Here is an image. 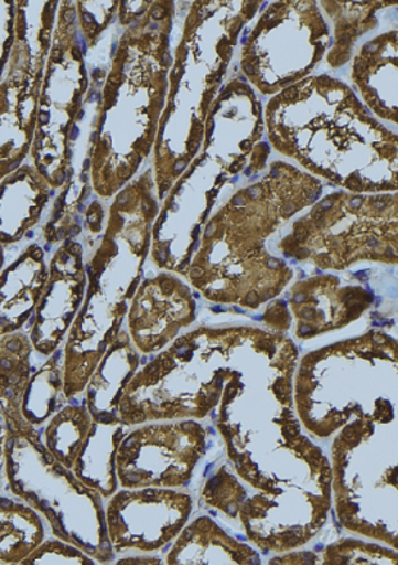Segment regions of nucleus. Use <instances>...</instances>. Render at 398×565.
I'll use <instances>...</instances> for the list:
<instances>
[{"mask_svg":"<svg viewBox=\"0 0 398 565\" xmlns=\"http://www.w3.org/2000/svg\"><path fill=\"white\" fill-rule=\"evenodd\" d=\"M50 186L33 161L0 180V246H13L42 223Z\"/></svg>","mask_w":398,"mask_h":565,"instance_id":"nucleus-14","label":"nucleus"},{"mask_svg":"<svg viewBox=\"0 0 398 565\" xmlns=\"http://www.w3.org/2000/svg\"><path fill=\"white\" fill-rule=\"evenodd\" d=\"M34 348L30 334L0 337V415L8 428L30 427L21 414L22 397L33 373Z\"/></svg>","mask_w":398,"mask_h":565,"instance_id":"nucleus-18","label":"nucleus"},{"mask_svg":"<svg viewBox=\"0 0 398 565\" xmlns=\"http://www.w3.org/2000/svg\"><path fill=\"white\" fill-rule=\"evenodd\" d=\"M206 436L203 425L189 418L130 427L116 455L119 487H187L206 454Z\"/></svg>","mask_w":398,"mask_h":565,"instance_id":"nucleus-9","label":"nucleus"},{"mask_svg":"<svg viewBox=\"0 0 398 565\" xmlns=\"http://www.w3.org/2000/svg\"><path fill=\"white\" fill-rule=\"evenodd\" d=\"M17 0H0V83L15 43Z\"/></svg>","mask_w":398,"mask_h":565,"instance_id":"nucleus-25","label":"nucleus"},{"mask_svg":"<svg viewBox=\"0 0 398 565\" xmlns=\"http://www.w3.org/2000/svg\"><path fill=\"white\" fill-rule=\"evenodd\" d=\"M166 564H260L259 553L229 536L209 516L185 524L166 554Z\"/></svg>","mask_w":398,"mask_h":565,"instance_id":"nucleus-16","label":"nucleus"},{"mask_svg":"<svg viewBox=\"0 0 398 565\" xmlns=\"http://www.w3.org/2000/svg\"><path fill=\"white\" fill-rule=\"evenodd\" d=\"M49 279V262L39 243L26 247L0 273V337L21 332L33 320Z\"/></svg>","mask_w":398,"mask_h":565,"instance_id":"nucleus-13","label":"nucleus"},{"mask_svg":"<svg viewBox=\"0 0 398 565\" xmlns=\"http://www.w3.org/2000/svg\"><path fill=\"white\" fill-rule=\"evenodd\" d=\"M4 268V247L0 246V273Z\"/></svg>","mask_w":398,"mask_h":565,"instance_id":"nucleus-29","label":"nucleus"},{"mask_svg":"<svg viewBox=\"0 0 398 565\" xmlns=\"http://www.w3.org/2000/svg\"><path fill=\"white\" fill-rule=\"evenodd\" d=\"M93 415L85 401L65 404L44 425L42 441L49 454L71 469L87 440Z\"/></svg>","mask_w":398,"mask_h":565,"instance_id":"nucleus-21","label":"nucleus"},{"mask_svg":"<svg viewBox=\"0 0 398 565\" xmlns=\"http://www.w3.org/2000/svg\"><path fill=\"white\" fill-rule=\"evenodd\" d=\"M193 497L174 488H119L108 499V540L117 555L155 554L189 523Z\"/></svg>","mask_w":398,"mask_h":565,"instance_id":"nucleus-10","label":"nucleus"},{"mask_svg":"<svg viewBox=\"0 0 398 565\" xmlns=\"http://www.w3.org/2000/svg\"><path fill=\"white\" fill-rule=\"evenodd\" d=\"M76 17L75 3L58 2L30 156L52 190L61 189L69 175L72 134L88 87Z\"/></svg>","mask_w":398,"mask_h":565,"instance_id":"nucleus-7","label":"nucleus"},{"mask_svg":"<svg viewBox=\"0 0 398 565\" xmlns=\"http://www.w3.org/2000/svg\"><path fill=\"white\" fill-rule=\"evenodd\" d=\"M332 488L342 526L397 550V427L356 419L332 447Z\"/></svg>","mask_w":398,"mask_h":565,"instance_id":"nucleus-6","label":"nucleus"},{"mask_svg":"<svg viewBox=\"0 0 398 565\" xmlns=\"http://www.w3.org/2000/svg\"><path fill=\"white\" fill-rule=\"evenodd\" d=\"M66 402L65 354L61 348L31 373L22 397V418L30 427L40 431Z\"/></svg>","mask_w":398,"mask_h":565,"instance_id":"nucleus-19","label":"nucleus"},{"mask_svg":"<svg viewBox=\"0 0 398 565\" xmlns=\"http://www.w3.org/2000/svg\"><path fill=\"white\" fill-rule=\"evenodd\" d=\"M117 564H162L161 558L155 557L153 554H135L125 555L123 558L117 559Z\"/></svg>","mask_w":398,"mask_h":565,"instance_id":"nucleus-27","label":"nucleus"},{"mask_svg":"<svg viewBox=\"0 0 398 565\" xmlns=\"http://www.w3.org/2000/svg\"><path fill=\"white\" fill-rule=\"evenodd\" d=\"M251 329H197L136 372L119 406L128 427L206 418L241 364Z\"/></svg>","mask_w":398,"mask_h":565,"instance_id":"nucleus-3","label":"nucleus"},{"mask_svg":"<svg viewBox=\"0 0 398 565\" xmlns=\"http://www.w3.org/2000/svg\"><path fill=\"white\" fill-rule=\"evenodd\" d=\"M201 494L209 508L219 510L228 519L239 520V509L246 503L250 492L228 468L220 467L207 479Z\"/></svg>","mask_w":398,"mask_h":565,"instance_id":"nucleus-22","label":"nucleus"},{"mask_svg":"<svg viewBox=\"0 0 398 565\" xmlns=\"http://www.w3.org/2000/svg\"><path fill=\"white\" fill-rule=\"evenodd\" d=\"M7 424H4L2 415H0V487L4 478V446H7Z\"/></svg>","mask_w":398,"mask_h":565,"instance_id":"nucleus-28","label":"nucleus"},{"mask_svg":"<svg viewBox=\"0 0 398 565\" xmlns=\"http://www.w3.org/2000/svg\"><path fill=\"white\" fill-rule=\"evenodd\" d=\"M78 546L58 537H44L22 564H95Z\"/></svg>","mask_w":398,"mask_h":565,"instance_id":"nucleus-24","label":"nucleus"},{"mask_svg":"<svg viewBox=\"0 0 398 565\" xmlns=\"http://www.w3.org/2000/svg\"><path fill=\"white\" fill-rule=\"evenodd\" d=\"M193 320L189 288L171 275L161 274L136 289L128 313V333L136 350L148 356L169 347Z\"/></svg>","mask_w":398,"mask_h":565,"instance_id":"nucleus-12","label":"nucleus"},{"mask_svg":"<svg viewBox=\"0 0 398 565\" xmlns=\"http://www.w3.org/2000/svg\"><path fill=\"white\" fill-rule=\"evenodd\" d=\"M397 343L378 332L311 352L295 380L298 415L310 433L332 437L356 419H396Z\"/></svg>","mask_w":398,"mask_h":565,"instance_id":"nucleus-2","label":"nucleus"},{"mask_svg":"<svg viewBox=\"0 0 398 565\" xmlns=\"http://www.w3.org/2000/svg\"><path fill=\"white\" fill-rule=\"evenodd\" d=\"M149 190L147 174L117 196L106 236L90 259L84 305L63 345L67 401L84 393L99 359L119 337L129 301L139 287L155 211Z\"/></svg>","mask_w":398,"mask_h":565,"instance_id":"nucleus-1","label":"nucleus"},{"mask_svg":"<svg viewBox=\"0 0 398 565\" xmlns=\"http://www.w3.org/2000/svg\"><path fill=\"white\" fill-rule=\"evenodd\" d=\"M57 8L54 0H17L15 43L0 83V180L31 156Z\"/></svg>","mask_w":398,"mask_h":565,"instance_id":"nucleus-8","label":"nucleus"},{"mask_svg":"<svg viewBox=\"0 0 398 565\" xmlns=\"http://www.w3.org/2000/svg\"><path fill=\"white\" fill-rule=\"evenodd\" d=\"M153 49L151 33H129L117 50L107 79L89 161L94 188L104 198L123 188L151 151L161 104V75Z\"/></svg>","mask_w":398,"mask_h":565,"instance_id":"nucleus-4","label":"nucleus"},{"mask_svg":"<svg viewBox=\"0 0 398 565\" xmlns=\"http://www.w3.org/2000/svg\"><path fill=\"white\" fill-rule=\"evenodd\" d=\"M7 429L4 479L11 494L35 510L53 536L78 546L97 563H115L99 492L49 454L39 429Z\"/></svg>","mask_w":398,"mask_h":565,"instance_id":"nucleus-5","label":"nucleus"},{"mask_svg":"<svg viewBox=\"0 0 398 565\" xmlns=\"http://www.w3.org/2000/svg\"><path fill=\"white\" fill-rule=\"evenodd\" d=\"M128 425L121 422H97L93 419L87 440L76 458L72 473L85 486L110 499L119 490L116 455Z\"/></svg>","mask_w":398,"mask_h":565,"instance_id":"nucleus-17","label":"nucleus"},{"mask_svg":"<svg viewBox=\"0 0 398 565\" xmlns=\"http://www.w3.org/2000/svg\"><path fill=\"white\" fill-rule=\"evenodd\" d=\"M269 564H320L319 555L305 551V553H289L282 557L269 559Z\"/></svg>","mask_w":398,"mask_h":565,"instance_id":"nucleus-26","label":"nucleus"},{"mask_svg":"<svg viewBox=\"0 0 398 565\" xmlns=\"http://www.w3.org/2000/svg\"><path fill=\"white\" fill-rule=\"evenodd\" d=\"M142 354L136 350L128 330L107 348L85 386V404L97 422H121L119 406L126 387L142 364Z\"/></svg>","mask_w":398,"mask_h":565,"instance_id":"nucleus-15","label":"nucleus"},{"mask_svg":"<svg viewBox=\"0 0 398 565\" xmlns=\"http://www.w3.org/2000/svg\"><path fill=\"white\" fill-rule=\"evenodd\" d=\"M398 563L397 550L359 540H341L321 553L320 564H391Z\"/></svg>","mask_w":398,"mask_h":565,"instance_id":"nucleus-23","label":"nucleus"},{"mask_svg":"<svg viewBox=\"0 0 398 565\" xmlns=\"http://www.w3.org/2000/svg\"><path fill=\"white\" fill-rule=\"evenodd\" d=\"M84 248L66 239L49 262V279L31 324L30 339L34 356L49 359L65 345L67 334L87 292Z\"/></svg>","mask_w":398,"mask_h":565,"instance_id":"nucleus-11","label":"nucleus"},{"mask_svg":"<svg viewBox=\"0 0 398 565\" xmlns=\"http://www.w3.org/2000/svg\"><path fill=\"white\" fill-rule=\"evenodd\" d=\"M44 537L45 524L35 510L0 497V564H22Z\"/></svg>","mask_w":398,"mask_h":565,"instance_id":"nucleus-20","label":"nucleus"}]
</instances>
